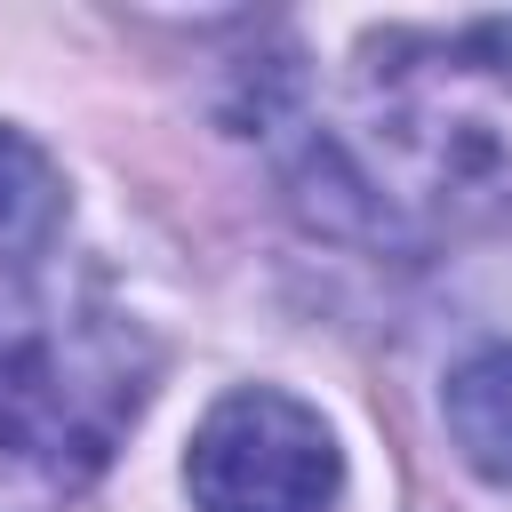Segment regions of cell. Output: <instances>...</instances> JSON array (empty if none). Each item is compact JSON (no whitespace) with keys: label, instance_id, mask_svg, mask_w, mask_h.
Here are the masks:
<instances>
[{"label":"cell","instance_id":"cell-1","mask_svg":"<svg viewBox=\"0 0 512 512\" xmlns=\"http://www.w3.org/2000/svg\"><path fill=\"white\" fill-rule=\"evenodd\" d=\"M320 192L368 224H472L512 208V16L384 32L352 128L320 136Z\"/></svg>","mask_w":512,"mask_h":512},{"label":"cell","instance_id":"cell-2","mask_svg":"<svg viewBox=\"0 0 512 512\" xmlns=\"http://www.w3.org/2000/svg\"><path fill=\"white\" fill-rule=\"evenodd\" d=\"M24 280H0V512H64L136 424L152 352L112 304Z\"/></svg>","mask_w":512,"mask_h":512},{"label":"cell","instance_id":"cell-3","mask_svg":"<svg viewBox=\"0 0 512 512\" xmlns=\"http://www.w3.org/2000/svg\"><path fill=\"white\" fill-rule=\"evenodd\" d=\"M192 512H336L344 448L328 416L280 384H232L184 448Z\"/></svg>","mask_w":512,"mask_h":512},{"label":"cell","instance_id":"cell-4","mask_svg":"<svg viewBox=\"0 0 512 512\" xmlns=\"http://www.w3.org/2000/svg\"><path fill=\"white\" fill-rule=\"evenodd\" d=\"M440 416H448L456 456H464L480 480L512 488V344L464 352V360L448 368V384H440Z\"/></svg>","mask_w":512,"mask_h":512}]
</instances>
